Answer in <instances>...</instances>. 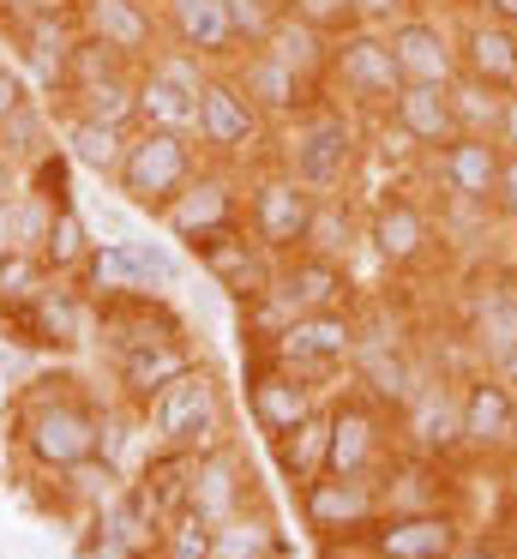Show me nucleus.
<instances>
[{"instance_id": "c85d7f7f", "label": "nucleus", "mask_w": 517, "mask_h": 559, "mask_svg": "<svg viewBox=\"0 0 517 559\" xmlns=\"http://www.w3.org/2000/svg\"><path fill=\"white\" fill-rule=\"evenodd\" d=\"M457 61H463V73L481 79V85L517 91V31L469 7V13L457 19Z\"/></svg>"}, {"instance_id": "dca6fc26", "label": "nucleus", "mask_w": 517, "mask_h": 559, "mask_svg": "<svg viewBox=\"0 0 517 559\" xmlns=\"http://www.w3.org/2000/svg\"><path fill=\"white\" fill-rule=\"evenodd\" d=\"M72 19H79L84 43H103V49H115L132 67H151L168 49L156 0H72Z\"/></svg>"}, {"instance_id": "f3484780", "label": "nucleus", "mask_w": 517, "mask_h": 559, "mask_svg": "<svg viewBox=\"0 0 517 559\" xmlns=\"http://www.w3.org/2000/svg\"><path fill=\"white\" fill-rule=\"evenodd\" d=\"M265 115L252 109V97L235 85V73H211V85L199 91V151L211 163H240L252 145H265Z\"/></svg>"}, {"instance_id": "a18cd8bd", "label": "nucleus", "mask_w": 517, "mask_h": 559, "mask_svg": "<svg viewBox=\"0 0 517 559\" xmlns=\"http://www.w3.org/2000/svg\"><path fill=\"white\" fill-rule=\"evenodd\" d=\"M493 217L505 229H517V151H505V169H500V193H493Z\"/></svg>"}, {"instance_id": "4c0bfd02", "label": "nucleus", "mask_w": 517, "mask_h": 559, "mask_svg": "<svg viewBox=\"0 0 517 559\" xmlns=\"http://www.w3.org/2000/svg\"><path fill=\"white\" fill-rule=\"evenodd\" d=\"M91 253H96L91 223H84L72 205H60V211H55V223H48V241H43V265L55 271V277H79Z\"/></svg>"}, {"instance_id": "2eb2a0df", "label": "nucleus", "mask_w": 517, "mask_h": 559, "mask_svg": "<svg viewBox=\"0 0 517 559\" xmlns=\"http://www.w3.org/2000/svg\"><path fill=\"white\" fill-rule=\"evenodd\" d=\"M397 451V415L373 391H349L331 403V469L337 475H379Z\"/></svg>"}, {"instance_id": "603ef678", "label": "nucleus", "mask_w": 517, "mask_h": 559, "mask_svg": "<svg viewBox=\"0 0 517 559\" xmlns=\"http://www.w3.org/2000/svg\"><path fill=\"white\" fill-rule=\"evenodd\" d=\"M500 145L517 151V91L505 97V115H500Z\"/></svg>"}, {"instance_id": "052dcab7", "label": "nucleus", "mask_w": 517, "mask_h": 559, "mask_svg": "<svg viewBox=\"0 0 517 559\" xmlns=\"http://www.w3.org/2000/svg\"><path fill=\"white\" fill-rule=\"evenodd\" d=\"M512 397H517V385H512Z\"/></svg>"}, {"instance_id": "5fc2aeb1", "label": "nucleus", "mask_w": 517, "mask_h": 559, "mask_svg": "<svg viewBox=\"0 0 517 559\" xmlns=\"http://www.w3.org/2000/svg\"><path fill=\"white\" fill-rule=\"evenodd\" d=\"M12 193H19V163L0 151V199H12Z\"/></svg>"}, {"instance_id": "c9c22d12", "label": "nucleus", "mask_w": 517, "mask_h": 559, "mask_svg": "<svg viewBox=\"0 0 517 559\" xmlns=\"http://www.w3.org/2000/svg\"><path fill=\"white\" fill-rule=\"evenodd\" d=\"M355 241H361L355 205H349L343 193H325L319 205H313V229H307V247H301V253H319V259H337V265H349Z\"/></svg>"}, {"instance_id": "473e14b6", "label": "nucleus", "mask_w": 517, "mask_h": 559, "mask_svg": "<svg viewBox=\"0 0 517 559\" xmlns=\"http://www.w3.org/2000/svg\"><path fill=\"white\" fill-rule=\"evenodd\" d=\"M283 283L301 295V307L307 313H337V307H349V265H337V259H319V253H289L283 259Z\"/></svg>"}, {"instance_id": "f257e3e1", "label": "nucleus", "mask_w": 517, "mask_h": 559, "mask_svg": "<svg viewBox=\"0 0 517 559\" xmlns=\"http://www.w3.org/2000/svg\"><path fill=\"white\" fill-rule=\"evenodd\" d=\"M96 331L108 343V361H115V379L139 409H151V397L180 379L187 367H199L187 343V325L168 313L156 295H127V301H96Z\"/></svg>"}, {"instance_id": "c03bdc74", "label": "nucleus", "mask_w": 517, "mask_h": 559, "mask_svg": "<svg viewBox=\"0 0 517 559\" xmlns=\"http://www.w3.org/2000/svg\"><path fill=\"white\" fill-rule=\"evenodd\" d=\"M295 19H307L313 31H325V37H343V31H355V0H283Z\"/></svg>"}, {"instance_id": "de8ad7c7", "label": "nucleus", "mask_w": 517, "mask_h": 559, "mask_svg": "<svg viewBox=\"0 0 517 559\" xmlns=\"http://www.w3.org/2000/svg\"><path fill=\"white\" fill-rule=\"evenodd\" d=\"M24 103H31V97H24V79L12 73V67H0V127H7V115L24 109Z\"/></svg>"}, {"instance_id": "6e6552de", "label": "nucleus", "mask_w": 517, "mask_h": 559, "mask_svg": "<svg viewBox=\"0 0 517 559\" xmlns=\"http://www.w3.org/2000/svg\"><path fill=\"white\" fill-rule=\"evenodd\" d=\"M313 205L319 193L301 187L283 163H265L259 175H247V199H240V223L271 247L277 259L301 253L307 247V229H313Z\"/></svg>"}, {"instance_id": "a878e982", "label": "nucleus", "mask_w": 517, "mask_h": 559, "mask_svg": "<svg viewBox=\"0 0 517 559\" xmlns=\"http://www.w3.org/2000/svg\"><path fill=\"white\" fill-rule=\"evenodd\" d=\"M156 19H163V43L180 55H199L204 67H235L240 43L228 25L223 0H156Z\"/></svg>"}, {"instance_id": "13d9d810", "label": "nucleus", "mask_w": 517, "mask_h": 559, "mask_svg": "<svg viewBox=\"0 0 517 559\" xmlns=\"http://www.w3.org/2000/svg\"><path fill=\"white\" fill-rule=\"evenodd\" d=\"M445 7H463V13H469V7H475V0H445Z\"/></svg>"}, {"instance_id": "ddd939ff", "label": "nucleus", "mask_w": 517, "mask_h": 559, "mask_svg": "<svg viewBox=\"0 0 517 559\" xmlns=\"http://www.w3.org/2000/svg\"><path fill=\"white\" fill-rule=\"evenodd\" d=\"M301 518H307V530L319 535L325 547L361 542V530H373V523L385 518L379 475H337V469H325L319 481L301 487Z\"/></svg>"}, {"instance_id": "8fccbe9b", "label": "nucleus", "mask_w": 517, "mask_h": 559, "mask_svg": "<svg viewBox=\"0 0 517 559\" xmlns=\"http://www.w3.org/2000/svg\"><path fill=\"white\" fill-rule=\"evenodd\" d=\"M457 559H505V547H500V542H487V535H469Z\"/></svg>"}, {"instance_id": "20e7f679", "label": "nucleus", "mask_w": 517, "mask_h": 559, "mask_svg": "<svg viewBox=\"0 0 517 559\" xmlns=\"http://www.w3.org/2000/svg\"><path fill=\"white\" fill-rule=\"evenodd\" d=\"M144 427H151L156 451L199 457L211 445H228V397L216 385V373L211 367H187L180 379H168L144 409Z\"/></svg>"}, {"instance_id": "bb28decb", "label": "nucleus", "mask_w": 517, "mask_h": 559, "mask_svg": "<svg viewBox=\"0 0 517 559\" xmlns=\"http://www.w3.org/2000/svg\"><path fill=\"white\" fill-rule=\"evenodd\" d=\"M228 73H235V85L252 97V109H259L265 121H277V127L295 121V115L307 109L313 97H325L319 85H307L295 67H283L277 55H265V49H247L235 67H228Z\"/></svg>"}, {"instance_id": "b1692460", "label": "nucleus", "mask_w": 517, "mask_h": 559, "mask_svg": "<svg viewBox=\"0 0 517 559\" xmlns=\"http://www.w3.org/2000/svg\"><path fill=\"white\" fill-rule=\"evenodd\" d=\"M259 506V487H252V463L235 445H211L187 463V511H199L204 523H228L235 511Z\"/></svg>"}, {"instance_id": "cd10ccee", "label": "nucleus", "mask_w": 517, "mask_h": 559, "mask_svg": "<svg viewBox=\"0 0 517 559\" xmlns=\"http://www.w3.org/2000/svg\"><path fill=\"white\" fill-rule=\"evenodd\" d=\"M397 433H403V451H421V457L463 451V439H457V391L445 379L439 385H415L397 403Z\"/></svg>"}, {"instance_id": "c756f323", "label": "nucleus", "mask_w": 517, "mask_h": 559, "mask_svg": "<svg viewBox=\"0 0 517 559\" xmlns=\"http://www.w3.org/2000/svg\"><path fill=\"white\" fill-rule=\"evenodd\" d=\"M379 121H391V133L403 139L409 151H439L445 139H457V109H451V85H403L397 91V103L379 115Z\"/></svg>"}, {"instance_id": "aec40b11", "label": "nucleus", "mask_w": 517, "mask_h": 559, "mask_svg": "<svg viewBox=\"0 0 517 559\" xmlns=\"http://www.w3.org/2000/svg\"><path fill=\"white\" fill-rule=\"evenodd\" d=\"M469 542L463 518L451 506L439 511H385L373 530H361V547L379 559H457Z\"/></svg>"}, {"instance_id": "f704fd0d", "label": "nucleus", "mask_w": 517, "mask_h": 559, "mask_svg": "<svg viewBox=\"0 0 517 559\" xmlns=\"http://www.w3.org/2000/svg\"><path fill=\"white\" fill-rule=\"evenodd\" d=\"M67 157L79 163V169H91V175H108L115 181V169H120V157H127V139H132V127H108V121H84V115H67Z\"/></svg>"}, {"instance_id": "4be33fe9", "label": "nucleus", "mask_w": 517, "mask_h": 559, "mask_svg": "<svg viewBox=\"0 0 517 559\" xmlns=\"http://www.w3.org/2000/svg\"><path fill=\"white\" fill-rule=\"evenodd\" d=\"M313 409H319V379L295 373V367H283L265 349L247 361V415H252V427H259L265 439L289 433V427L307 421Z\"/></svg>"}, {"instance_id": "09e8293b", "label": "nucleus", "mask_w": 517, "mask_h": 559, "mask_svg": "<svg viewBox=\"0 0 517 559\" xmlns=\"http://www.w3.org/2000/svg\"><path fill=\"white\" fill-rule=\"evenodd\" d=\"M72 0H0V13H67Z\"/></svg>"}, {"instance_id": "4d7b16f0", "label": "nucleus", "mask_w": 517, "mask_h": 559, "mask_svg": "<svg viewBox=\"0 0 517 559\" xmlns=\"http://www.w3.org/2000/svg\"><path fill=\"white\" fill-rule=\"evenodd\" d=\"M500 469H505V487H512V493H517V451H512V457L500 463Z\"/></svg>"}, {"instance_id": "ea45409f", "label": "nucleus", "mask_w": 517, "mask_h": 559, "mask_svg": "<svg viewBox=\"0 0 517 559\" xmlns=\"http://www.w3.org/2000/svg\"><path fill=\"white\" fill-rule=\"evenodd\" d=\"M216 547V523H204L199 511L180 506L175 518L163 523V535H156V559H211Z\"/></svg>"}, {"instance_id": "f03ea898", "label": "nucleus", "mask_w": 517, "mask_h": 559, "mask_svg": "<svg viewBox=\"0 0 517 559\" xmlns=\"http://www.w3.org/2000/svg\"><path fill=\"white\" fill-rule=\"evenodd\" d=\"M12 433L31 451V463L55 475L103 457V415L72 391V379H31V391L12 409Z\"/></svg>"}, {"instance_id": "423d86ee", "label": "nucleus", "mask_w": 517, "mask_h": 559, "mask_svg": "<svg viewBox=\"0 0 517 559\" xmlns=\"http://www.w3.org/2000/svg\"><path fill=\"white\" fill-rule=\"evenodd\" d=\"M403 91V73H397L391 37L379 25H355L343 37H331V67H325V97H337L355 115H385Z\"/></svg>"}, {"instance_id": "3c124183", "label": "nucleus", "mask_w": 517, "mask_h": 559, "mask_svg": "<svg viewBox=\"0 0 517 559\" xmlns=\"http://www.w3.org/2000/svg\"><path fill=\"white\" fill-rule=\"evenodd\" d=\"M475 13H487V19H500V25L517 31V0H475Z\"/></svg>"}, {"instance_id": "72a5a7b5", "label": "nucleus", "mask_w": 517, "mask_h": 559, "mask_svg": "<svg viewBox=\"0 0 517 559\" xmlns=\"http://www.w3.org/2000/svg\"><path fill=\"white\" fill-rule=\"evenodd\" d=\"M265 55H277V61L283 67H295L301 79H307V85H319L325 91V67H331V37H325V31H313L307 19H295V13H283L271 25V37L259 43Z\"/></svg>"}, {"instance_id": "9b49d317", "label": "nucleus", "mask_w": 517, "mask_h": 559, "mask_svg": "<svg viewBox=\"0 0 517 559\" xmlns=\"http://www.w3.org/2000/svg\"><path fill=\"white\" fill-rule=\"evenodd\" d=\"M361 241L373 247V259L385 271H421L433 259V247H439V223H433V211L415 193L385 187L367 205V217H361Z\"/></svg>"}, {"instance_id": "37998d69", "label": "nucleus", "mask_w": 517, "mask_h": 559, "mask_svg": "<svg viewBox=\"0 0 517 559\" xmlns=\"http://www.w3.org/2000/svg\"><path fill=\"white\" fill-rule=\"evenodd\" d=\"M223 7H228V25H235L240 55H247V49H259V43L271 37V25L289 13L283 0H223Z\"/></svg>"}, {"instance_id": "1a4fd4ad", "label": "nucleus", "mask_w": 517, "mask_h": 559, "mask_svg": "<svg viewBox=\"0 0 517 559\" xmlns=\"http://www.w3.org/2000/svg\"><path fill=\"white\" fill-rule=\"evenodd\" d=\"M427 169V187L439 205L451 211H493V193H500V169H505V145L481 133H457L445 139L439 151L421 157Z\"/></svg>"}, {"instance_id": "58836bf2", "label": "nucleus", "mask_w": 517, "mask_h": 559, "mask_svg": "<svg viewBox=\"0 0 517 559\" xmlns=\"http://www.w3.org/2000/svg\"><path fill=\"white\" fill-rule=\"evenodd\" d=\"M512 91H493L481 79L457 73L451 79V109H457V133H481V139H500V115Z\"/></svg>"}, {"instance_id": "0eeeda50", "label": "nucleus", "mask_w": 517, "mask_h": 559, "mask_svg": "<svg viewBox=\"0 0 517 559\" xmlns=\"http://www.w3.org/2000/svg\"><path fill=\"white\" fill-rule=\"evenodd\" d=\"M60 109L108 127H139V67L120 61L103 43H79L72 73L60 85Z\"/></svg>"}, {"instance_id": "393cba45", "label": "nucleus", "mask_w": 517, "mask_h": 559, "mask_svg": "<svg viewBox=\"0 0 517 559\" xmlns=\"http://www.w3.org/2000/svg\"><path fill=\"white\" fill-rule=\"evenodd\" d=\"M192 253H199L204 277H211L216 289H228L235 301H252V295H265V289H271V277H277V265H283V259H277L271 247H265L259 235L247 229V223H235V229H223V235H211V241H199Z\"/></svg>"}, {"instance_id": "49530a36", "label": "nucleus", "mask_w": 517, "mask_h": 559, "mask_svg": "<svg viewBox=\"0 0 517 559\" xmlns=\"http://www.w3.org/2000/svg\"><path fill=\"white\" fill-rule=\"evenodd\" d=\"M415 7H427V0H355V19L361 25H397L403 13H415Z\"/></svg>"}, {"instance_id": "5701e85b", "label": "nucleus", "mask_w": 517, "mask_h": 559, "mask_svg": "<svg viewBox=\"0 0 517 559\" xmlns=\"http://www.w3.org/2000/svg\"><path fill=\"white\" fill-rule=\"evenodd\" d=\"M0 25H7L12 49H19L24 73L36 79L43 91H60L72 73V55H79V19L67 13H0Z\"/></svg>"}, {"instance_id": "f8f14e48", "label": "nucleus", "mask_w": 517, "mask_h": 559, "mask_svg": "<svg viewBox=\"0 0 517 559\" xmlns=\"http://www.w3.org/2000/svg\"><path fill=\"white\" fill-rule=\"evenodd\" d=\"M211 85V67L199 55L163 49L151 67H139V127L163 133H199V91Z\"/></svg>"}, {"instance_id": "6e6d98bb", "label": "nucleus", "mask_w": 517, "mask_h": 559, "mask_svg": "<svg viewBox=\"0 0 517 559\" xmlns=\"http://www.w3.org/2000/svg\"><path fill=\"white\" fill-rule=\"evenodd\" d=\"M325 559H379V554H367L361 542H337V547H325Z\"/></svg>"}, {"instance_id": "79ce46f5", "label": "nucleus", "mask_w": 517, "mask_h": 559, "mask_svg": "<svg viewBox=\"0 0 517 559\" xmlns=\"http://www.w3.org/2000/svg\"><path fill=\"white\" fill-rule=\"evenodd\" d=\"M0 151H7L12 163H24V169H31V163L48 151V115L36 109V103L12 109V115H7V127H0Z\"/></svg>"}, {"instance_id": "7ed1b4c3", "label": "nucleus", "mask_w": 517, "mask_h": 559, "mask_svg": "<svg viewBox=\"0 0 517 559\" xmlns=\"http://www.w3.org/2000/svg\"><path fill=\"white\" fill-rule=\"evenodd\" d=\"M289 175L313 193H343L349 175L361 163V121L337 97H313L295 121H283V151H277Z\"/></svg>"}, {"instance_id": "7c9ffc66", "label": "nucleus", "mask_w": 517, "mask_h": 559, "mask_svg": "<svg viewBox=\"0 0 517 559\" xmlns=\"http://www.w3.org/2000/svg\"><path fill=\"white\" fill-rule=\"evenodd\" d=\"M445 457H421V451H391L379 469V499L385 511H439L451 506V481H445Z\"/></svg>"}, {"instance_id": "412c9836", "label": "nucleus", "mask_w": 517, "mask_h": 559, "mask_svg": "<svg viewBox=\"0 0 517 559\" xmlns=\"http://www.w3.org/2000/svg\"><path fill=\"white\" fill-rule=\"evenodd\" d=\"M385 37H391L403 85H451V79L463 73V61H457V25L439 13H427V7H415V13H403L397 25H385Z\"/></svg>"}, {"instance_id": "bf43d9fd", "label": "nucleus", "mask_w": 517, "mask_h": 559, "mask_svg": "<svg viewBox=\"0 0 517 559\" xmlns=\"http://www.w3.org/2000/svg\"><path fill=\"white\" fill-rule=\"evenodd\" d=\"M512 518H517V493H512Z\"/></svg>"}, {"instance_id": "e433bc0d", "label": "nucleus", "mask_w": 517, "mask_h": 559, "mask_svg": "<svg viewBox=\"0 0 517 559\" xmlns=\"http://www.w3.org/2000/svg\"><path fill=\"white\" fill-rule=\"evenodd\" d=\"M211 559H283V530L265 518L259 506L235 511L228 523H216V547Z\"/></svg>"}, {"instance_id": "9d476101", "label": "nucleus", "mask_w": 517, "mask_h": 559, "mask_svg": "<svg viewBox=\"0 0 517 559\" xmlns=\"http://www.w3.org/2000/svg\"><path fill=\"white\" fill-rule=\"evenodd\" d=\"M240 199H247V181H240L235 163H211V157H204L199 175H192V181L180 187L163 211H156V223H163L175 241L199 247V241H211V235L235 229V223H240Z\"/></svg>"}, {"instance_id": "6ab92c4d", "label": "nucleus", "mask_w": 517, "mask_h": 559, "mask_svg": "<svg viewBox=\"0 0 517 559\" xmlns=\"http://www.w3.org/2000/svg\"><path fill=\"white\" fill-rule=\"evenodd\" d=\"M265 355H277L283 367H295V373H307V379H325V373H337V367H349L361 355V319L349 313V307H337V313H307Z\"/></svg>"}, {"instance_id": "4468645a", "label": "nucleus", "mask_w": 517, "mask_h": 559, "mask_svg": "<svg viewBox=\"0 0 517 559\" xmlns=\"http://www.w3.org/2000/svg\"><path fill=\"white\" fill-rule=\"evenodd\" d=\"M457 439H463V457L481 463H505L517 451V397L493 367L457 385Z\"/></svg>"}, {"instance_id": "2f4dec72", "label": "nucleus", "mask_w": 517, "mask_h": 559, "mask_svg": "<svg viewBox=\"0 0 517 559\" xmlns=\"http://www.w3.org/2000/svg\"><path fill=\"white\" fill-rule=\"evenodd\" d=\"M271 457H277V469H283L295 487L319 481V475L331 469V403H319L307 421H295L289 433H277Z\"/></svg>"}, {"instance_id": "a19ab883", "label": "nucleus", "mask_w": 517, "mask_h": 559, "mask_svg": "<svg viewBox=\"0 0 517 559\" xmlns=\"http://www.w3.org/2000/svg\"><path fill=\"white\" fill-rule=\"evenodd\" d=\"M55 277L36 253H0V313H19L36 301V289Z\"/></svg>"}, {"instance_id": "a211bd4d", "label": "nucleus", "mask_w": 517, "mask_h": 559, "mask_svg": "<svg viewBox=\"0 0 517 559\" xmlns=\"http://www.w3.org/2000/svg\"><path fill=\"white\" fill-rule=\"evenodd\" d=\"M7 325L19 331V343H43V349H79L96 325V295L72 277H48L36 289L31 307L7 313Z\"/></svg>"}, {"instance_id": "39448f33", "label": "nucleus", "mask_w": 517, "mask_h": 559, "mask_svg": "<svg viewBox=\"0 0 517 559\" xmlns=\"http://www.w3.org/2000/svg\"><path fill=\"white\" fill-rule=\"evenodd\" d=\"M199 163H204L199 139L163 133V127H132L127 157H120V169H115V193L127 199L132 211H151L156 217V211L199 175Z\"/></svg>"}, {"instance_id": "864d4df0", "label": "nucleus", "mask_w": 517, "mask_h": 559, "mask_svg": "<svg viewBox=\"0 0 517 559\" xmlns=\"http://www.w3.org/2000/svg\"><path fill=\"white\" fill-rule=\"evenodd\" d=\"M493 373H500L505 385H517V343H505V349H500V361H493Z\"/></svg>"}]
</instances>
